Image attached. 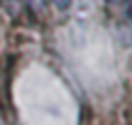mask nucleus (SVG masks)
Listing matches in <instances>:
<instances>
[{
  "label": "nucleus",
  "instance_id": "3",
  "mask_svg": "<svg viewBox=\"0 0 132 125\" xmlns=\"http://www.w3.org/2000/svg\"><path fill=\"white\" fill-rule=\"evenodd\" d=\"M130 7H132V0H130Z\"/></svg>",
  "mask_w": 132,
  "mask_h": 125
},
{
  "label": "nucleus",
  "instance_id": "2",
  "mask_svg": "<svg viewBox=\"0 0 132 125\" xmlns=\"http://www.w3.org/2000/svg\"><path fill=\"white\" fill-rule=\"evenodd\" d=\"M107 2H114V0H107Z\"/></svg>",
  "mask_w": 132,
  "mask_h": 125
},
{
  "label": "nucleus",
  "instance_id": "1",
  "mask_svg": "<svg viewBox=\"0 0 132 125\" xmlns=\"http://www.w3.org/2000/svg\"><path fill=\"white\" fill-rule=\"evenodd\" d=\"M53 2H56V5H58V9H67V7H70V2H72V0H53Z\"/></svg>",
  "mask_w": 132,
  "mask_h": 125
}]
</instances>
